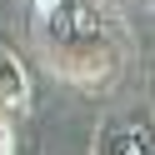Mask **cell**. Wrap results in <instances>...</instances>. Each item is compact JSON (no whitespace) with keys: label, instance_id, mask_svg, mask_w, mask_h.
I'll use <instances>...</instances> for the list:
<instances>
[{"label":"cell","instance_id":"1","mask_svg":"<svg viewBox=\"0 0 155 155\" xmlns=\"http://www.w3.org/2000/svg\"><path fill=\"white\" fill-rule=\"evenodd\" d=\"M40 45L45 60L60 80L80 85V90H105L120 75L125 60V35L115 15L95 0H60L55 10L40 15Z\"/></svg>","mask_w":155,"mask_h":155},{"label":"cell","instance_id":"2","mask_svg":"<svg viewBox=\"0 0 155 155\" xmlns=\"http://www.w3.org/2000/svg\"><path fill=\"white\" fill-rule=\"evenodd\" d=\"M90 155H155V120L145 115H105Z\"/></svg>","mask_w":155,"mask_h":155},{"label":"cell","instance_id":"3","mask_svg":"<svg viewBox=\"0 0 155 155\" xmlns=\"http://www.w3.org/2000/svg\"><path fill=\"white\" fill-rule=\"evenodd\" d=\"M30 110V70L20 65V55L0 45V115H25Z\"/></svg>","mask_w":155,"mask_h":155},{"label":"cell","instance_id":"4","mask_svg":"<svg viewBox=\"0 0 155 155\" xmlns=\"http://www.w3.org/2000/svg\"><path fill=\"white\" fill-rule=\"evenodd\" d=\"M0 155H15V125H10V115H0Z\"/></svg>","mask_w":155,"mask_h":155},{"label":"cell","instance_id":"5","mask_svg":"<svg viewBox=\"0 0 155 155\" xmlns=\"http://www.w3.org/2000/svg\"><path fill=\"white\" fill-rule=\"evenodd\" d=\"M60 0H35V15H45V10H55Z\"/></svg>","mask_w":155,"mask_h":155}]
</instances>
